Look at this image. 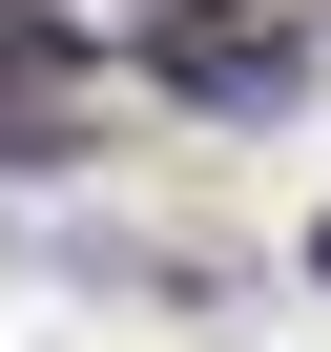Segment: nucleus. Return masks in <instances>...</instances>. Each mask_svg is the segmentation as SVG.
<instances>
[{"label": "nucleus", "instance_id": "obj_1", "mask_svg": "<svg viewBox=\"0 0 331 352\" xmlns=\"http://www.w3.org/2000/svg\"><path fill=\"white\" fill-rule=\"evenodd\" d=\"M310 270H331V228H310Z\"/></svg>", "mask_w": 331, "mask_h": 352}]
</instances>
